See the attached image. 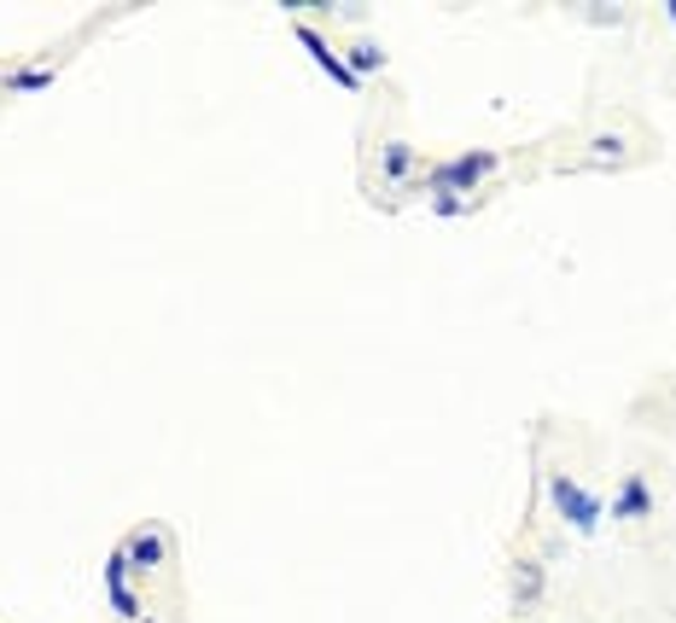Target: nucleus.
Returning a JSON list of instances; mask_svg holds the SVG:
<instances>
[{
    "label": "nucleus",
    "instance_id": "obj_1",
    "mask_svg": "<svg viewBox=\"0 0 676 623\" xmlns=\"http://www.w3.org/2000/svg\"><path fill=\"white\" fill-rule=\"evenodd\" d=\"M548 502H555V513H560L578 536H595V530H601V502H595L583 484H571L566 472L548 477Z\"/></svg>",
    "mask_w": 676,
    "mask_h": 623
},
{
    "label": "nucleus",
    "instance_id": "obj_2",
    "mask_svg": "<svg viewBox=\"0 0 676 623\" xmlns=\"http://www.w3.org/2000/svg\"><path fill=\"white\" fill-rule=\"evenodd\" d=\"M490 170H496V152H461V158H449V163H438L432 170V186L438 193H466V186H479Z\"/></svg>",
    "mask_w": 676,
    "mask_h": 623
},
{
    "label": "nucleus",
    "instance_id": "obj_3",
    "mask_svg": "<svg viewBox=\"0 0 676 623\" xmlns=\"http://www.w3.org/2000/svg\"><path fill=\"white\" fill-rule=\"evenodd\" d=\"M298 41H303V47H310V58H315V65L326 71V76H333L339 82V88H362V76L351 71V58H344V53H333V47H326V35L315 30V24H298Z\"/></svg>",
    "mask_w": 676,
    "mask_h": 623
},
{
    "label": "nucleus",
    "instance_id": "obj_4",
    "mask_svg": "<svg viewBox=\"0 0 676 623\" xmlns=\"http://www.w3.org/2000/svg\"><path fill=\"white\" fill-rule=\"evenodd\" d=\"M106 594H111V606L129 617V623L140 617V600H135V589H129V554H122V548L106 559Z\"/></svg>",
    "mask_w": 676,
    "mask_h": 623
},
{
    "label": "nucleus",
    "instance_id": "obj_5",
    "mask_svg": "<svg viewBox=\"0 0 676 623\" xmlns=\"http://www.w3.org/2000/svg\"><path fill=\"white\" fill-rule=\"evenodd\" d=\"M122 554H129V571H158L163 566V536L158 530H135L129 543H122Z\"/></svg>",
    "mask_w": 676,
    "mask_h": 623
},
{
    "label": "nucleus",
    "instance_id": "obj_6",
    "mask_svg": "<svg viewBox=\"0 0 676 623\" xmlns=\"http://www.w3.org/2000/svg\"><path fill=\"white\" fill-rule=\"evenodd\" d=\"M612 513H619V518H647V513H653L647 477H624V490H619V502H612Z\"/></svg>",
    "mask_w": 676,
    "mask_h": 623
},
{
    "label": "nucleus",
    "instance_id": "obj_7",
    "mask_svg": "<svg viewBox=\"0 0 676 623\" xmlns=\"http://www.w3.org/2000/svg\"><path fill=\"white\" fill-rule=\"evenodd\" d=\"M379 65H385V47H379V41H356V47H351V71H356V76L379 71Z\"/></svg>",
    "mask_w": 676,
    "mask_h": 623
},
{
    "label": "nucleus",
    "instance_id": "obj_8",
    "mask_svg": "<svg viewBox=\"0 0 676 623\" xmlns=\"http://www.w3.org/2000/svg\"><path fill=\"white\" fill-rule=\"evenodd\" d=\"M408 170H415V152H408L403 140H391V147H385V175H391V181H403Z\"/></svg>",
    "mask_w": 676,
    "mask_h": 623
},
{
    "label": "nucleus",
    "instance_id": "obj_9",
    "mask_svg": "<svg viewBox=\"0 0 676 623\" xmlns=\"http://www.w3.org/2000/svg\"><path fill=\"white\" fill-rule=\"evenodd\" d=\"M47 82H53V71H47V65H35V71H18V76H12V88L35 94V88H47Z\"/></svg>",
    "mask_w": 676,
    "mask_h": 623
},
{
    "label": "nucleus",
    "instance_id": "obj_10",
    "mask_svg": "<svg viewBox=\"0 0 676 623\" xmlns=\"http://www.w3.org/2000/svg\"><path fill=\"white\" fill-rule=\"evenodd\" d=\"M432 211H438V216H461V211H466V198H455V193H438V198H432Z\"/></svg>",
    "mask_w": 676,
    "mask_h": 623
},
{
    "label": "nucleus",
    "instance_id": "obj_11",
    "mask_svg": "<svg viewBox=\"0 0 676 623\" xmlns=\"http://www.w3.org/2000/svg\"><path fill=\"white\" fill-rule=\"evenodd\" d=\"M619 152H624L619 135H601V140H595V158H619Z\"/></svg>",
    "mask_w": 676,
    "mask_h": 623
},
{
    "label": "nucleus",
    "instance_id": "obj_12",
    "mask_svg": "<svg viewBox=\"0 0 676 623\" xmlns=\"http://www.w3.org/2000/svg\"><path fill=\"white\" fill-rule=\"evenodd\" d=\"M665 12H670V24H676V0H665Z\"/></svg>",
    "mask_w": 676,
    "mask_h": 623
},
{
    "label": "nucleus",
    "instance_id": "obj_13",
    "mask_svg": "<svg viewBox=\"0 0 676 623\" xmlns=\"http://www.w3.org/2000/svg\"><path fill=\"white\" fill-rule=\"evenodd\" d=\"M135 623H158V617H135Z\"/></svg>",
    "mask_w": 676,
    "mask_h": 623
}]
</instances>
